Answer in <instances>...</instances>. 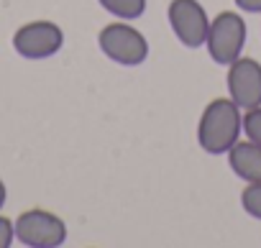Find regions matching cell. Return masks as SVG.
<instances>
[{
	"label": "cell",
	"instance_id": "6da1fadb",
	"mask_svg": "<svg viewBox=\"0 0 261 248\" xmlns=\"http://www.w3.org/2000/svg\"><path fill=\"white\" fill-rule=\"evenodd\" d=\"M243 133V110L230 97H215L205 105L197 120V144L205 154L220 156Z\"/></svg>",
	"mask_w": 261,
	"mask_h": 248
},
{
	"label": "cell",
	"instance_id": "7a4b0ae2",
	"mask_svg": "<svg viewBox=\"0 0 261 248\" xmlns=\"http://www.w3.org/2000/svg\"><path fill=\"white\" fill-rule=\"evenodd\" d=\"M97 46L110 62H115L120 67H139L149 59L146 36L120 18L102 26V31L97 34Z\"/></svg>",
	"mask_w": 261,
	"mask_h": 248
},
{
	"label": "cell",
	"instance_id": "3957f363",
	"mask_svg": "<svg viewBox=\"0 0 261 248\" xmlns=\"http://www.w3.org/2000/svg\"><path fill=\"white\" fill-rule=\"evenodd\" d=\"M246 36H248V26L243 16L238 11H220L215 18H210L205 49L215 64L228 67L243 54Z\"/></svg>",
	"mask_w": 261,
	"mask_h": 248
},
{
	"label": "cell",
	"instance_id": "277c9868",
	"mask_svg": "<svg viewBox=\"0 0 261 248\" xmlns=\"http://www.w3.org/2000/svg\"><path fill=\"white\" fill-rule=\"evenodd\" d=\"M16 240L29 248H59L67 240V223L44 207L23 210L16 217Z\"/></svg>",
	"mask_w": 261,
	"mask_h": 248
},
{
	"label": "cell",
	"instance_id": "5b68a950",
	"mask_svg": "<svg viewBox=\"0 0 261 248\" xmlns=\"http://www.w3.org/2000/svg\"><path fill=\"white\" fill-rule=\"evenodd\" d=\"M167 21L182 46H187V49L205 46L210 16L200 0H172L167 8Z\"/></svg>",
	"mask_w": 261,
	"mask_h": 248
},
{
	"label": "cell",
	"instance_id": "8992f818",
	"mask_svg": "<svg viewBox=\"0 0 261 248\" xmlns=\"http://www.w3.org/2000/svg\"><path fill=\"white\" fill-rule=\"evenodd\" d=\"M64 46V31L59 23L39 18L23 23L13 34V49L23 59H49Z\"/></svg>",
	"mask_w": 261,
	"mask_h": 248
},
{
	"label": "cell",
	"instance_id": "52a82bcc",
	"mask_svg": "<svg viewBox=\"0 0 261 248\" xmlns=\"http://www.w3.org/2000/svg\"><path fill=\"white\" fill-rule=\"evenodd\" d=\"M225 85H228V97L241 110L261 105V62L241 54L236 62L228 64Z\"/></svg>",
	"mask_w": 261,
	"mask_h": 248
},
{
	"label": "cell",
	"instance_id": "ba28073f",
	"mask_svg": "<svg viewBox=\"0 0 261 248\" xmlns=\"http://www.w3.org/2000/svg\"><path fill=\"white\" fill-rule=\"evenodd\" d=\"M228 167L243 182H261V146L251 139H238L228 149Z\"/></svg>",
	"mask_w": 261,
	"mask_h": 248
},
{
	"label": "cell",
	"instance_id": "9c48e42d",
	"mask_svg": "<svg viewBox=\"0 0 261 248\" xmlns=\"http://www.w3.org/2000/svg\"><path fill=\"white\" fill-rule=\"evenodd\" d=\"M97 3L120 21H136L146 13V0H97Z\"/></svg>",
	"mask_w": 261,
	"mask_h": 248
},
{
	"label": "cell",
	"instance_id": "30bf717a",
	"mask_svg": "<svg viewBox=\"0 0 261 248\" xmlns=\"http://www.w3.org/2000/svg\"><path fill=\"white\" fill-rule=\"evenodd\" d=\"M241 205L251 217L261 220V182H246L241 192Z\"/></svg>",
	"mask_w": 261,
	"mask_h": 248
},
{
	"label": "cell",
	"instance_id": "8fae6325",
	"mask_svg": "<svg viewBox=\"0 0 261 248\" xmlns=\"http://www.w3.org/2000/svg\"><path fill=\"white\" fill-rule=\"evenodd\" d=\"M243 136L261 146V105L243 110Z\"/></svg>",
	"mask_w": 261,
	"mask_h": 248
},
{
	"label": "cell",
	"instance_id": "7c38bea8",
	"mask_svg": "<svg viewBox=\"0 0 261 248\" xmlns=\"http://www.w3.org/2000/svg\"><path fill=\"white\" fill-rule=\"evenodd\" d=\"M16 240V223L6 215H0V248H11Z\"/></svg>",
	"mask_w": 261,
	"mask_h": 248
},
{
	"label": "cell",
	"instance_id": "4fadbf2b",
	"mask_svg": "<svg viewBox=\"0 0 261 248\" xmlns=\"http://www.w3.org/2000/svg\"><path fill=\"white\" fill-rule=\"evenodd\" d=\"M238 11H246V13H261V0H233Z\"/></svg>",
	"mask_w": 261,
	"mask_h": 248
},
{
	"label": "cell",
	"instance_id": "5bb4252c",
	"mask_svg": "<svg viewBox=\"0 0 261 248\" xmlns=\"http://www.w3.org/2000/svg\"><path fill=\"white\" fill-rule=\"evenodd\" d=\"M6 200H8V187H6V182H3V179H0V210H3Z\"/></svg>",
	"mask_w": 261,
	"mask_h": 248
}]
</instances>
